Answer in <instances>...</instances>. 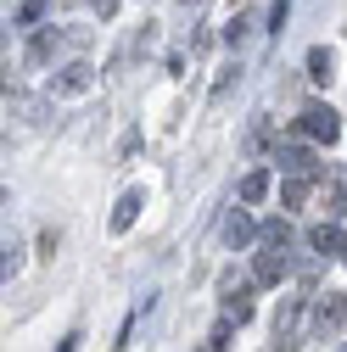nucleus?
<instances>
[{
  "label": "nucleus",
  "mask_w": 347,
  "mask_h": 352,
  "mask_svg": "<svg viewBox=\"0 0 347 352\" xmlns=\"http://www.w3.org/2000/svg\"><path fill=\"white\" fill-rule=\"evenodd\" d=\"M280 168L291 173V179H314V173H319V162H314L308 146H286V151H280Z\"/></svg>",
  "instance_id": "5"
},
{
  "label": "nucleus",
  "mask_w": 347,
  "mask_h": 352,
  "mask_svg": "<svg viewBox=\"0 0 347 352\" xmlns=\"http://www.w3.org/2000/svg\"><path fill=\"white\" fill-rule=\"evenodd\" d=\"M264 196H269V173L257 168V173H246V179H241V201H264Z\"/></svg>",
  "instance_id": "8"
},
{
  "label": "nucleus",
  "mask_w": 347,
  "mask_h": 352,
  "mask_svg": "<svg viewBox=\"0 0 347 352\" xmlns=\"http://www.w3.org/2000/svg\"><path fill=\"white\" fill-rule=\"evenodd\" d=\"M246 241H252V218L235 207V212L224 218V246H246Z\"/></svg>",
  "instance_id": "7"
},
{
  "label": "nucleus",
  "mask_w": 347,
  "mask_h": 352,
  "mask_svg": "<svg viewBox=\"0 0 347 352\" xmlns=\"http://www.w3.org/2000/svg\"><path fill=\"white\" fill-rule=\"evenodd\" d=\"M341 319H347V296L325 291V302L314 307V336H336V330H341Z\"/></svg>",
  "instance_id": "2"
},
{
  "label": "nucleus",
  "mask_w": 347,
  "mask_h": 352,
  "mask_svg": "<svg viewBox=\"0 0 347 352\" xmlns=\"http://www.w3.org/2000/svg\"><path fill=\"white\" fill-rule=\"evenodd\" d=\"M56 352H78V336H67V341H62V346H56Z\"/></svg>",
  "instance_id": "15"
},
{
  "label": "nucleus",
  "mask_w": 347,
  "mask_h": 352,
  "mask_svg": "<svg viewBox=\"0 0 347 352\" xmlns=\"http://www.w3.org/2000/svg\"><path fill=\"white\" fill-rule=\"evenodd\" d=\"M90 6H96L101 17H112V12H118V0H90Z\"/></svg>",
  "instance_id": "14"
},
{
  "label": "nucleus",
  "mask_w": 347,
  "mask_h": 352,
  "mask_svg": "<svg viewBox=\"0 0 347 352\" xmlns=\"http://www.w3.org/2000/svg\"><path fill=\"white\" fill-rule=\"evenodd\" d=\"M308 185H314V179H291V185H286V207H297L302 196H308Z\"/></svg>",
  "instance_id": "13"
},
{
  "label": "nucleus",
  "mask_w": 347,
  "mask_h": 352,
  "mask_svg": "<svg viewBox=\"0 0 347 352\" xmlns=\"http://www.w3.org/2000/svg\"><path fill=\"white\" fill-rule=\"evenodd\" d=\"M330 67H336V62H330V51H308V73H314L319 84H330Z\"/></svg>",
  "instance_id": "10"
},
{
  "label": "nucleus",
  "mask_w": 347,
  "mask_h": 352,
  "mask_svg": "<svg viewBox=\"0 0 347 352\" xmlns=\"http://www.w3.org/2000/svg\"><path fill=\"white\" fill-rule=\"evenodd\" d=\"M140 201H146L140 190H123V196H118V207H112V235H123L129 224H135V212H140Z\"/></svg>",
  "instance_id": "6"
},
{
  "label": "nucleus",
  "mask_w": 347,
  "mask_h": 352,
  "mask_svg": "<svg viewBox=\"0 0 347 352\" xmlns=\"http://www.w3.org/2000/svg\"><path fill=\"white\" fill-rule=\"evenodd\" d=\"M286 269H291L286 252H257V257H252V280H257V285H280Z\"/></svg>",
  "instance_id": "3"
},
{
  "label": "nucleus",
  "mask_w": 347,
  "mask_h": 352,
  "mask_svg": "<svg viewBox=\"0 0 347 352\" xmlns=\"http://www.w3.org/2000/svg\"><path fill=\"white\" fill-rule=\"evenodd\" d=\"M302 135H314V140H325V146H330V140L341 135V123H336V112H330V107H319V101H314V107H302Z\"/></svg>",
  "instance_id": "1"
},
{
  "label": "nucleus",
  "mask_w": 347,
  "mask_h": 352,
  "mask_svg": "<svg viewBox=\"0 0 347 352\" xmlns=\"http://www.w3.org/2000/svg\"><path fill=\"white\" fill-rule=\"evenodd\" d=\"M230 319H235V324L252 319V302H246V296H230V302H224V324H230Z\"/></svg>",
  "instance_id": "11"
},
{
  "label": "nucleus",
  "mask_w": 347,
  "mask_h": 352,
  "mask_svg": "<svg viewBox=\"0 0 347 352\" xmlns=\"http://www.w3.org/2000/svg\"><path fill=\"white\" fill-rule=\"evenodd\" d=\"M341 352H347V346H341Z\"/></svg>",
  "instance_id": "16"
},
{
  "label": "nucleus",
  "mask_w": 347,
  "mask_h": 352,
  "mask_svg": "<svg viewBox=\"0 0 347 352\" xmlns=\"http://www.w3.org/2000/svg\"><path fill=\"white\" fill-rule=\"evenodd\" d=\"M96 84V67L90 62H73V67H62V78H56V96H84Z\"/></svg>",
  "instance_id": "4"
},
{
  "label": "nucleus",
  "mask_w": 347,
  "mask_h": 352,
  "mask_svg": "<svg viewBox=\"0 0 347 352\" xmlns=\"http://www.w3.org/2000/svg\"><path fill=\"white\" fill-rule=\"evenodd\" d=\"M308 241H314V252H347V246H341V230H336V224H319V230H314Z\"/></svg>",
  "instance_id": "9"
},
{
  "label": "nucleus",
  "mask_w": 347,
  "mask_h": 352,
  "mask_svg": "<svg viewBox=\"0 0 347 352\" xmlns=\"http://www.w3.org/2000/svg\"><path fill=\"white\" fill-rule=\"evenodd\" d=\"M235 84H241V67H224V73H219V84H213V101H224Z\"/></svg>",
  "instance_id": "12"
}]
</instances>
